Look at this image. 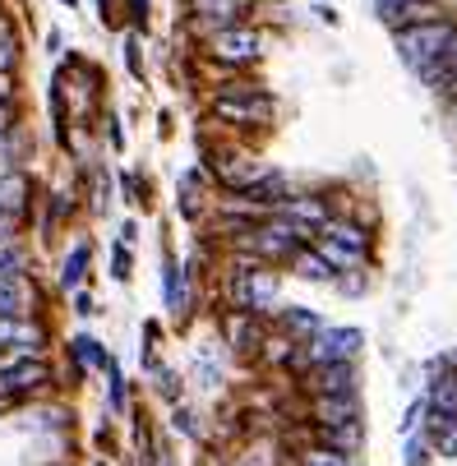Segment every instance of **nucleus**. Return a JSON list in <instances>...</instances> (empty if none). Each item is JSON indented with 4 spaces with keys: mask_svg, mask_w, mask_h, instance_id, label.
<instances>
[{
    "mask_svg": "<svg viewBox=\"0 0 457 466\" xmlns=\"http://www.w3.org/2000/svg\"><path fill=\"white\" fill-rule=\"evenodd\" d=\"M453 23H416V29H402L397 33V51H402V61H407L411 70H429L439 56H444V46L453 42Z\"/></svg>",
    "mask_w": 457,
    "mask_h": 466,
    "instance_id": "1",
    "label": "nucleus"
},
{
    "mask_svg": "<svg viewBox=\"0 0 457 466\" xmlns=\"http://www.w3.org/2000/svg\"><path fill=\"white\" fill-rule=\"evenodd\" d=\"M231 295H236V305L245 314H259V310H268L278 300V278L273 272H240V278L231 282Z\"/></svg>",
    "mask_w": 457,
    "mask_h": 466,
    "instance_id": "2",
    "label": "nucleus"
},
{
    "mask_svg": "<svg viewBox=\"0 0 457 466\" xmlns=\"http://www.w3.org/2000/svg\"><path fill=\"white\" fill-rule=\"evenodd\" d=\"M218 116H222V121H240V125H259V121L273 116V102L240 88L236 97H218Z\"/></svg>",
    "mask_w": 457,
    "mask_h": 466,
    "instance_id": "3",
    "label": "nucleus"
},
{
    "mask_svg": "<svg viewBox=\"0 0 457 466\" xmlns=\"http://www.w3.org/2000/svg\"><path fill=\"white\" fill-rule=\"evenodd\" d=\"M212 56L231 61V65H245V61L259 56V33H250V29H227V33H218V37H212Z\"/></svg>",
    "mask_w": 457,
    "mask_h": 466,
    "instance_id": "4",
    "label": "nucleus"
},
{
    "mask_svg": "<svg viewBox=\"0 0 457 466\" xmlns=\"http://www.w3.org/2000/svg\"><path fill=\"white\" fill-rule=\"evenodd\" d=\"M356 351H361V333H356V328H342V333H324V337L314 342L310 361H319V365H342V361H352Z\"/></svg>",
    "mask_w": 457,
    "mask_h": 466,
    "instance_id": "5",
    "label": "nucleus"
},
{
    "mask_svg": "<svg viewBox=\"0 0 457 466\" xmlns=\"http://www.w3.org/2000/svg\"><path fill=\"white\" fill-rule=\"evenodd\" d=\"M324 254H328V263H361L365 259V236L356 231V227H328V236H324Z\"/></svg>",
    "mask_w": 457,
    "mask_h": 466,
    "instance_id": "6",
    "label": "nucleus"
},
{
    "mask_svg": "<svg viewBox=\"0 0 457 466\" xmlns=\"http://www.w3.org/2000/svg\"><path fill=\"white\" fill-rule=\"evenodd\" d=\"M0 383H5L10 393H33V388H42V383H51V370H46V361H19V365H10V370H0Z\"/></svg>",
    "mask_w": 457,
    "mask_h": 466,
    "instance_id": "7",
    "label": "nucleus"
},
{
    "mask_svg": "<svg viewBox=\"0 0 457 466\" xmlns=\"http://www.w3.org/2000/svg\"><path fill=\"white\" fill-rule=\"evenodd\" d=\"M314 416H319V425H361V406L352 402V393L319 397L314 402Z\"/></svg>",
    "mask_w": 457,
    "mask_h": 466,
    "instance_id": "8",
    "label": "nucleus"
},
{
    "mask_svg": "<svg viewBox=\"0 0 457 466\" xmlns=\"http://www.w3.org/2000/svg\"><path fill=\"white\" fill-rule=\"evenodd\" d=\"M0 346L37 351V346H42V328L29 323V319H0Z\"/></svg>",
    "mask_w": 457,
    "mask_h": 466,
    "instance_id": "9",
    "label": "nucleus"
},
{
    "mask_svg": "<svg viewBox=\"0 0 457 466\" xmlns=\"http://www.w3.org/2000/svg\"><path fill=\"white\" fill-rule=\"evenodd\" d=\"M282 217H287V222L291 227H328V208L324 204H319V199H287L282 204Z\"/></svg>",
    "mask_w": 457,
    "mask_h": 466,
    "instance_id": "10",
    "label": "nucleus"
},
{
    "mask_svg": "<svg viewBox=\"0 0 457 466\" xmlns=\"http://www.w3.org/2000/svg\"><path fill=\"white\" fill-rule=\"evenodd\" d=\"M356 388V374H352V365H324L319 370V393L324 397H342V393H352Z\"/></svg>",
    "mask_w": 457,
    "mask_h": 466,
    "instance_id": "11",
    "label": "nucleus"
},
{
    "mask_svg": "<svg viewBox=\"0 0 457 466\" xmlns=\"http://www.w3.org/2000/svg\"><path fill=\"white\" fill-rule=\"evenodd\" d=\"M23 204H29V180L23 176H0V212L19 217Z\"/></svg>",
    "mask_w": 457,
    "mask_h": 466,
    "instance_id": "12",
    "label": "nucleus"
},
{
    "mask_svg": "<svg viewBox=\"0 0 457 466\" xmlns=\"http://www.w3.org/2000/svg\"><path fill=\"white\" fill-rule=\"evenodd\" d=\"M324 448L352 457L361 448V425H324Z\"/></svg>",
    "mask_w": 457,
    "mask_h": 466,
    "instance_id": "13",
    "label": "nucleus"
},
{
    "mask_svg": "<svg viewBox=\"0 0 457 466\" xmlns=\"http://www.w3.org/2000/svg\"><path fill=\"white\" fill-rule=\"evenodd\" d=\"M23 305H29V295L14 278H0V319H23Z\"/></svg>",
    "mask_w": 457,
    "mask_h": 466,
    "instance_id": "14",
    "label": "nucleus"
},
{
    "mask_svg": "<svg viewBox=\"0 0 457 466\" xmlns=\"http://www.w3.org/2000/svg\"><path fill=\"white\" fill-rule=\"evenodd\" d=\"M295 272L310 278V282H328L333 278V263L324 254H295Z\"/></svg>",
    "mask_w": 457,
    "mask_h": 466,
    "instance_id": "15",
    "label": "nucleus"
},
{
    "mask_svg": "<svg viewBox=\"0 0 457 466\" xmlns=\"http://www.w3.org/2000/svg\"><path fill=\"white\" fill-rule=\"evenodd\" d=\"M429 402H435L439 416H453V420H457V383H453V379H439L435 393H429Z\"/></svg>",
    "mask_w": 457,
    "mask_h": 466,
    "instance_id": "16",
    "label": "nucleus"
},
{
    "mask_svg": "<svg viewBox=\"0 0 457 466\" xmlns=\"http://www.w3.org/2000/svg\"><path fill=\"white\" fill-rule=\"evenodd\" d=\"M236 0H195V14H204V19H212V23H231L236 19Z\"/></svg>",
    "mask_w": 457,
    "mask_h": 466,
    "instance_id": "17",
    "label": "nucleus"
},
{
    "mask_svg": "<svg viewBox=\"0 0 457 466\" xmlns=\"http://www.w3.org/2000/svg\"><path fill=\"white\" fill-rule=\"evenodd\" d=\"M74 355H79V365H88V370H106V365H112V361H106V351L93 337H74Z\"/></svg>",
    "mask_w": 457,
    "mask_h": 466,
    "instance_id": "18",
    "label": "nucleus"
},
{
    "mask_svg": "<svg viewBox=\"0 0 457 466\" xmlns=\"http://www.w3.org/2000/svg\"><path fill=\"white\" fill-rule=\"evenodd\" d=\"M295 466H352V457H342L333 448H310V453L295 457Z\"/></svg>",
    "mask_w": 457,
    "mask_h": 466,
    "instance_id": "19",
    "label": "nucleus"
},
{
    "mask_svg": "<svg viewBox=\"0 0 457 466\" xmlns=\"http://www.w3.org/2000/svg\"><path fill=\"white\" fill-rule=\"evenodd\" d=\"M84 268H88V245H79V250L65 259V272H61V282H65V287H79V278H84Z\"/></svg>",
    "mask_w": 457,
    "mask_h": 466,
    "instance_id": "20",
    "label": "nucleus"
},
{
    "mask_svg": "<svg viewBox=\"0 0 457 466\" xmlns=\"http://www.w3.org/2000/svg\"><path fill=\"white\" fill-rule=\"evenodd\" d=\"M167 305H171L176 314L185 310V278H180L176 268H167Z\"/></svg>",
    "mask_w": 457,
    "mask_h": 466,
    "instance_id": "21",
    "label": "nucleus"
},
{
    "mask_svg": "<svg viewBox=\"0 0 457 466\" xmlns=\"http://www.w3.org/2000/svg\"><path fill=\"white\" fill-rule=\"evenodd\" d=\"M287 323H291V328H301V333H305V328H319V319H314V314H305V310H295Z\"/></svg>",
    "mask_w": 457,
    "mask_h": 466,
    "instance_id": "22",
    "label": "nucleus"
},
{
    "mask_svg": "<svg viewBox=\"0 0 457 466\" xmlns=\"http://www.w3.org/2000/svg\"><path fill=\"white\" fill-rule=\"evenodd\" d=\"M14 65V42H0V74Z\"/></svg>",
    "mask_w": 457,
    "mask_h": 466,
    "instance_id": "23",
    "label": "nucleus"
},
{
    "mask_svg": "<svg viewBox=\"0 0 457 466\" xmlns=\"http://www.w3.org/2000/svg\"><path fill=\"white\" fill-rule=\"evenodd\" d=\"M10 231H14V217H10V212H0V240H5Z\"/></svg>",
    "mask_w": 457,
    "mask_h": 466,
    "instance_id": "24",
    "label": "nucleus"
},
{
    "mask_svg": "<svg viewBox=\"0 0 457 466\" xmlns=\"http://www.w3.org/2000/svg\"><path fill=\"white\" fill-rule=\"evenodd\" d=\"M129 5H134V19H139V23L148 19V0H129Z\"/></svg>",
    "mask_w": 457,
    "mask_h": 466,
    "instance_id": "25",
    "label": "nucleus"
},
{
    "mask_svg": "<svg viewBox=\"0 0 457 466\" xmlns=\"http://www.w3.org/2000/svg\"><path fill=\"white\" fill-rule=\"evenodd\" d=\"M10 129V106H0V134Z\"/></svg>",
    "mask_w": 457,
    "mask_h": 466,
    "instance_id": "26",
    "label": "nucleus"
},
{
    "mask_svg": "<svg viewBox=\"0 0 457 466\" xmlns=\"http://www.w3.org/2000/svg\"><path fill=\"white\" fill-rule=\"evenodd\" d=\"M5 97H10V84H5V74H0V106H5Z\"/></svg>",
    "mask_w": 457,
    "mask_h": 466,
    "instance_id": "27",
    "label": "nucleus"
},
{
    "mask_svg": "<svg viewBox=\"0 0 457 466\" xmlns=\"http://www.w3.org/2000/svg\"><path fill=\"white\" fill-rule=\"evenodd\" d=\"M0 268H14V254H0Z\"/></svg>",
    "mask_w": 457,
    "mask_h": 466,
    "instance_id": "28",
    "label": "nucleus"
},
{
    "mask_svg": "<svg viewBox=\"0 0 457 466\" xmlns=\"http://www.w3.org/2000/svg\"><path fill=\"white\" fill-rule=\"evenodd\" d=\"M453 121H457V106H453Z\"/></svg>",
    "mask_w": 457,
    "mask_h": 466,
    "instance_id": "29",
    "label": "nucleus"
},
{
    "mask_svg": "<svg viewBox=\"0 0 457 466\" xmlns=\"http://www.w3.org/2000/svg\"><path fill=\"white\" fill-rule=\"evenodd\" d=\"M93 466H102V462H93Z\"/></svg>",
    "mask_w": 457,
    "mask_h": 466,
    "instance_id": "30",
    "label": "nucleus"
},
{
    "mask_svg": "<svg viewBox=\"0 0 457 466\" xmlns=\"http://www.w3.org/2000/svg\"><path fill=\"white\" fill-rule=\"evenodd\" d=\"M453 5H457V0H453Z\"/></svg>",
    "mask_w": 457,
    "mask_h": 466,
    "instance_id": "31",
    "label": "nucleus"
}]
</instances>
